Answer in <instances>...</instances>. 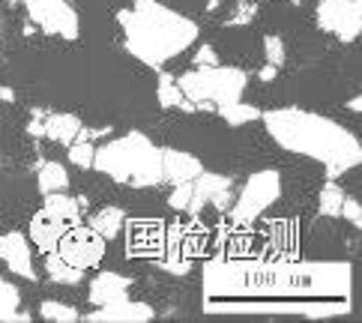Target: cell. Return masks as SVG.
<instances>
[{
  "mask_svg": "<svg viewBox=\"0 0 362 323\" xmlns=\"http://www.w3.org/2000/svg\"><path fill=\"white\" fill-rule=\"evenodd\" d=\"M261 120L269 138L281 150L320 162L327 168V180H339L362 159L359 138L332 117H323V114L305 108H273L261 111Z\"/></svg>",
  "mask_w": 362,
  "mask_h": 323,
  "instance_id": "obj_1",
  "label": "cell"
},
{
  "mask_svg": "<svg viewBox=\"0 0 362 323\" xmlns=\"http://www.w3.org/2000/svg\"><path fill=\"white\" fill-rule=\"evenodd\" d=\"M117 21L126 51L153 69H162L168 60L198 42V24L159 0H135L132 9L117 12Z\"/></svg>",
  "mask_w": 362,
  "mask_h": 323,
  "instance_id": "obj_2",
  "label": "cell"
},
{
  "mask_svg": "<svg viewBox=\"0 0 362 323\" xmlns=\"http://www.w3.org/2000/svg\"><path fill=\"white\" fill-rule=\"evenodd\" d=\"M93 168L114 183L132 189H156L159 183H165L162 150L144 132H129L96 147Z\"/></svg>",
  "mask_w": 362,
  "mask_h": 323,
  "instance_id": "obj_3",
  "label": "cell"
},
{
  "mask_svg": "<svg viewBox=\"0 0 362 323\" xmlns=\"http://www.w3.org/2000/svg\"><path fill=\"white\" fill-rule=\"evenodd\" d=\"M177 87L183 96L192 99L195 105L201 102H213V105H230V102L243 99L245 87H249V75L240 66H195L192 72H183L177 78Z\"/></svg>",
  "mask_w": 362,
  "mask_h": 323,
  "instance_id": "obj_4",
  "label": "cell"
},
{
  "mask_svg": "<svg viewBox=\"0 0 362 323\" xmlns=\"http://www.w3.org/2000/svg\"><path fill=\"white\" fill-rule=\"evenodd\" d=\"M281 198V177L279 171H257L245 180L243 192L230 204V222L255 225L269 206Z\"/></svg>",
  "mask_w": 362,
  "mask_h": 323,
  "instance_id": "obj_5",
  "label": "cell"
},
{
  "mask_svg": "<svg viewBox=\"0 0 362 323\" xmlns=\"http://www.w3.org/2000/svg\"><path fill=\"white\" fill-rule=\"evenodd\" d=\"M16 4H24L28 18L42 33L60 36V40H78L81 21L69 0H16Z\"/></svg>",
  "mask_w": 362,
  "mask_h": 323,
  "instance_id": "obj_6",
  "label": "cell"
},
{
  "mask_svg": "<svg viewBox=\"0 0 362 323\" xmlns=\"http://www.w3.org/2000/svg\"><path fill=\"white\" fill-rule=\"evenodd\" d=\"M54 252L66 264L78 266L87 273V269H96L102 264V257H105V240H102L93 228L75 222V225H69L66 230H63V237H60Z\"/></svg>",
  "mask_w": 362,
  "mask_h": 323,
  "instance_id": "obj_7",
  "label": "cell"
},
{
  "mask_svg": "<svg viewBox=\"0 0 362 323\" xmlns=\"http://www.w3.org/2000/svg\"><path fill=\"white\" fill-rule=\"evenodd\" d=\"M315 18L320 30L332 33L341 42H356L362 33V4L359 0H317Z\"/></svg>",
  "mask_w": 362,
  "mask_h": 323,
  "instance_id": "obj_8",
  "label": "cell"
},
{
  "mask_svg": "<svg viewBox=\"0 0 362 323\" xmlns=\"http://www.w3.org/2000/svg\"><path fill=\"white\" fill-rule=\"evenodd\" d=\"M0 261L6 264L9 273H16L28 281H36L40 273L33 269V249H30V240L28 234L21 230H9V234L0 237Z\"/></svg>",
  "mask_w": 362,
  "mask_h": 323,
  "instance_id": "obj_9",
  "label": "cell"
},
{
  "mask_svg": "<svg viewBox=\"0 0 362 323\" xmlns=\"http://www.w3.org/2000/svg\"><path fill=\"white\" fill-rule=\"evenodd\" d=\"M156 312L153 305L147 303H135V300H117V303H108V305H99L96 312H90L87 317L81 320H90V323H144V320H153Z\"/></svg>",
  "mask_w": 362,
  "mask_h": 323,
  "instance_id": "obj_10",
  "label": "cell"
},
{
  "mask_svg": "<svg viewBox=\"0 0 362 323\" xmlns=\"http://www.w3.org/2000/svg\"><path fill=\"white\" fill-rule=\"evenodd\" d=\"M129 254H165V222H132L129 225Z\"/></svg>",
  "mask_w": 362,
  "mask_h": 323,
  "instance_id": "obj_11",
  "label": "cell"
},
{
  "mask_svg": "<svg viewBox=\"0 0 362 323\" xmlns=\"http://www.w3.org/2000/svg\"><path fill=\"white\" fill-rule=\"evenodd\" d=\"M204 171L201 159H195L192 153L183 150H162V174H165V183H189Z\"/></svg>",
  "mask_w": 362,
  "mask_h": 323,
  "instance_id": "obj_12",
  "label": "cell"
},
{
  "mask_svg": "<svg viewBox=\"0 0 362 323\" xmlns=\"http://www.w3.org/2000/svg\"><path fill=\"white\" fill-rule=\"evenodd\" d=\"M129 288H132V278L120 276V273H96V278L90 281V303L96 308L99 305H108V303H117L129 296Z\"/></svg>",
  "mask_w": 362,
  "mask_h": 323,
  "instance_id": "obj_13",
  "label": "cell"
},
{
  "mask_svg": "<svg viewBox=\"0 0 362 323\" xmlns=\"http://www.w3.org/2000/svg\"><path fill=\"white\" fill-rule=\"evenodd\" d=\"M66 228H69V222L51 218V216H45V213L40 210V213L33 216V222H30L28 240H30L42 254H48V252L57 249V242H60V237H63V230H66Z\"/></svg>",
  "mask_w": 362,
  "mask_h": 323,
  "instance_id": "obj_14",
  "label": "cell"
},
{
  "mask_svg": "<svg viewBox=\"0 0 362 323\" xmlns=\"http://www.w3.org/2000/svg\"><path fill=\"white\" fill-rule=\"evenodd\" d=\"M234 186V180L230 177H222V174H210V171H201L195 180H192V201L186 206V213H201L210 198L216 195L218 189H228Z\"/></svg>",
  "mask_w": 362,
  "mask_h": 323,
  "instance_id": "obj_15",
  "label": "cell"
},
{
  "mask_svg": "<svg viewBox=\"0 0 362 323\" xmlns=\"http://www.w3.org/2000/svg\"><path fill=\"white\" fill-rule=\"evenodd\" d=\"M81 117H75L69 111H48L45 114V138L48 141H57V144L69 147L75 138L81 132Z\"/></svg>",
  "mask_w": 362,
  "mask_h": 323,
  "instance_id": "obj_16",
  "label": "cell"
},
{
  "mask_svg": "<svg viewBox=\"0 0 362 323\" xmlns=\"http://www.w3.org/2000/svg\"><path fill=\"white\" fill-rule=\"evenodd\" d=\"M126 213L120 210V206H102L99 213H93L87 218V228H93L96 234L105 240V242H111V240H117L123 230H126Z\"/></svg>",
  "mask_w": 362,
  "mask_h": 323,
  "instance_id": "obj_17",
  "label": "cell"
},
{
  "mask_svg": "<svg viewBox=\"0 0 362 323\" xmlns=\"http://www.w3.org/2000/svg\"><path fill=\"white\" fill-rule=\"evenodd\" d=\"M42 213L51 216V218H60V222H81V206H78V198L66 195V192H51L42 201Z\"/></svg>",
  "mask_w": 362,
  "mask_h": 323,
  "instance_id": "obj_18",
  "label": "cell"
},
{
  "mask_svg": "<svg viewBox=\"0 0 362 323\" xmlns=\"http://www.w3.org/2000/svg\"><path fill=\"white\" fill-rule=\"evenodd\" d=\"M28 323L30 315L21 308V290L0 276V323Z\"/></svg>",
  "mask_w": 362,
  "mask_h": 323,
  "instance_id": "obj_19",
  "label": "cell"
},
{
  "mask_svg": "<svg viewBox=\"0 0 362 323\" xmlns=\"http://www.w3.org/2000/svg\"><path fill=\"white\" fill-rule=\"evenodd\" d=\"M36 186H40L42 195H51V192H66L69 189V174L60 162H40L36 165Z\"/></svg>",
  "mask_w": 362,
  "mask_h": 323,
  "instance_id": "obj_20",
  "label": "cell"
},
{
  "mask_svg": "<svg viewBox=\"0 0 362 323\" xmlns=\"http://www.w3.org/2000/svg\"><path fill=\"white\" fill-rule=\"evenodd\" d=\"M45 273H48L51 281L63 284V288H75V284H81L84 276H87L84 269H78V266H72V264L63 261L57 252H48L45 254Z\"/></svg>",
  "mask_w": 362,
  "mask_h": 323,
  "instance_id": "obj_21",
  "label": "cell"
},
{
  "mask_svg": "<svg viewBox=\"0 0 362 323\" xmlns=\"http://www.w3.org/2000/svg\"><path fill=\"white\" fill-rule=\"evenodd\" d=\"M216 114L222 117L228 126H245V123H252V120H261V108L257 105H249V102H230V105H218Z\"/></svg>",
  "mask_w": 362,
  "mask_h": 323,
  "instance_id": "obj_22",
  "label": "cell"
},
{
  "mask_svg": "<svg viewBox=\"0 0 362 323\" xmlns=\"http://www.w3.org/2000/svg\"><path fill=\"white\" fill-rule=\"evenodd\" d=\"M341 201H344V189L339 186V180H327V183L320 186V195H317V213L327 216V218H339Z\"/></svg>",
  "mask_w": 362,
  "mask_h": 323,
  "instance_id": "obj_23",
  "label": "cell"
},
{
  "mask_svg": "<svg viewBox=\"0 0 362 323\" xmlns=\"http://www.w3.org/2000/svg\"><path fill=\"white\" fill-rule=\"evenodd\" d=\"M40 317L51 320V323H75V320H81V312H78V308H72V305H66V303L45 300L40 305Z\"/></svg>",
  "mask_w": 362,
  "mask_h": 323,
  "instance_id": "obj_24",
  "label": "cell"
},
{
  "mask_svg": "<svg viewBox=\"0 0 362 323\" xmlns=\"http://www.w3.org/2000/svg\"><path fill=\"white\" fill-rule=\"evenodd\" d=\"M156 99H159V105H162V108H180V102H183L186 96H183V90L177 87V78H174V75H168V72L159 75Z\"/></svg>",
  "mask_w": 362,
  "mask_h": 323,
  "instance_id": "obj_25",
  "label": "cell"
},
{
  "mask_svg": "<svg viewBox=\"0 0 362 323\" xmlns=\"http://www.w3.org/2000/svg\"><path fill=\"white\" fill-rule=\"evenodd\" d=\"M93 153H96L93 141H72L66 147V159L75 168H81V171H90V168H93Z\"/></svg>",
  "mask_w": 362,
  "mask_h": 323,
  "instance_id": "obj_26",
  "label": "cell"
},
{
  "mask_svg": "<svg viewBox=\"0 0 362 323\" xmlns=\"http://www.w3.org/2000/svg\"><path fill=\"white\" fill-rule=\"evenodd\" d=\"M264 60L273 63V66H284V60H288V48H284V40L279 33H267L264 36Z\"/></svg>",
  "mask_w": 362,
  "mask_h": 323,
  "instance_id": "obj_27",
  "label": "cell"
},
{
  "mask_svg": "<svg viewBox=\"0 0 362 323\" xmlns=\"http://www.w3.org/2000/svg\"><path fill=\"white\" fill-rule=\"evenodd\" d=\"M257 16V9L252 0H237V6H234V16L228 18V28H245L252 18Z\"/></svg>",
  "mask_w": 362,
  "mask_h": 323,
  "instance_id": "obj_28",
  "label": "cell"
},
{
  "mask_svg": "<svg viewBox=\"0 0 362 323\" xmlns=\"http://www.w3.org/2000/svg\"><path fill=\"white\" fill-rule=\"evenodd\" d=\"M189 201H192V180H189V183H177L171 189V195H168V206L177 210V213H186Z\"/></svg>",
  "mask_w": 362,
  "mask_h": 323,
  "instance_id": "obj_29",
  "label": "cell"
},
{
  "mask_svg": "<svg viewBox=\"0 0 362 323\" xmlns=\"http://www.w3.org/2000/svg\"><path fill=\"white\" fill-rule=\"evenodd\" d=\"M339 216H344L354 228H362V206H359V201H356V198L344 195V201H341V213H339Z\"/></svg>",
  "mask_w": 362,
  "mask_h": 323,
  "instance_id": "obj_30",
  "label": "cell"
},
{
  "mask_svg": "<svg viewBox=\"0 0 362 323\" xmlns=\"http://www.w3.org/2000/svg\"><path fill=\"white\" fill-rule=\"evenodd\" d=\"M156 266L168 269L171 276H186L192 269V261H177V254H168V257H162V261H156Z\"/></svg>",
  "mask_w": 362,
  "mask_h": 323,
  "instance_id": "obj_31",
  "label": "cell"
},
{
  "mask_svg": "<svg viewBox=\"0 0 362 323\" xmlns=\"http://www.w3.org/2000/svg\"><path fill=\"white\" fill-rule=\"evenodd\" d=\"M195 66H218V54L210 42H201L195 51Z\"/></svg>",
  "mask_w": 362,
  "mask_h": 323,
  "instance_id": "obj_32",
  "label": "cell"
},
{
  "mask_svg": "<svg viewBox=\"0 0 362 323\" xmlns=\"http://www.w3.org/2000/svg\"><path fill=\"white\" fill-rule=\"evenodd\" d=\"M28 135L30 138H45V117H30V123H28Z\"/></svg>",
  "mask_w": 362,
  "mask_h": 323,
  "instance_id": "obj_33",
  "label": "cell"
},
{
  "mask_svg": "<svg viewBox=\"0 0 362 323\" xmlns=\"http://www.w3.org/2000/svg\"><path fill=\"white\" fill-rule=\"evenodd\" d=\"M279 78V66H273V63H264V69L257 72V81H264V84H273Z\"/></svg>",
  "mask_w": 362,
  "mask_h": 323,
  "instance_id": "obj_34",
  "label": "cell"
},
{
  "mask_svg": "<svg viewBox=\"0 0 362 323\" xmlns=\"http://www.w3.org/2000/svg\"><path fill=\"white\" fill-rule=\"evenodd\" d=\"M0 102H16V90H12V87H0Z\"/></svg>",
  "mask_w": 362,
  "mask_h": 323,
  "instance_id": "obj_35",
  "label": "cell"
},
{
  "mask_svg": "<svg viewBox=\"0 0 362 323\" xmlns=\"http://www.w3.org/2000/svg\"><path fill=\"white\" fill-rule=\"evenodd\" d=\"M347 111H351V114H359V111H362V99H359V96H354L351 102H347Z\"/></svg>",
  "mask_w": 362,
  "mask_h": 323,
  "instance_id": "obj_36",
  "label": "cell"
},
{
  "mask_svg": "<svg viewBox=\"0 0 362 323\" xmlns=\"http://www.w3.org/2000/svg\"><path fill=\"white\" fill-rule=\"evenodd\" d=\"M216 6H218V0H210V4H206V12H216Z\"/></svg>",
  "mask_w": 362,
  "mask_h": 323,
  "instance_id": "obj_37",
  "label": "cell"
}]
</instances>
